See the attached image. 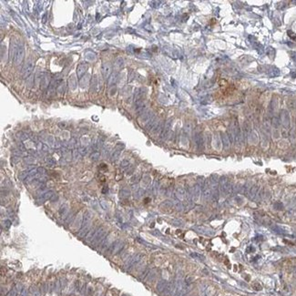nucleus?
Masks as SVG:
<instances>
[{
    "label": "nucleus",
    "instance_id": "f03ea898",
    "mask_svg": "<svg viewBox=\"0 0 296 296\" xmlns=\"http://www.w3.org/2000/svg\"><path fill=\"white\" fill-rule=\"evenodd\" d=\"M24 57H25V48H24V46L23 45H20L18 47V49L15 55V57H14V63L17 64V65H19L22 63V61L24 60Z\"/></svg>",
    "mask_w": 296,
    "mask_h": 296
},
{
    "label": "nucleus",
    "instance_id": "7ed1b4c3",
    "mask_svg": "<svg viewBox=\"0 0 296 296\" xmlns=\"http://www.w3.org/2000/svg\"><path fill=\"white\" fill-rule=\"evenodd\" d=\"M101 71L103 74V77L107 79H109L110 73H111V66L109 63H103L101 67Z\"/></svg>",
    "mask_w": 296,
    "mask_h": 296
},
{
    "label": "nucleus",
    "instance_id": "20e7f679",
    "mask_svg": "<svg viewBox=\"0 0 296 296\" xmlns=\"http://www.w3.org/2000/svg\"><path fill=\"white\" fill-rule=\"evenodd\" d=\"M87 68H88V67H87V65H85V64H80V65L79 66L78 69H77V74H78V77H79V78H81V77L85 74Z\"/></svg>",
    "mask_w": 296,
    "mask_h": 296
},
{
    "label": "nucleus",
    "instance_id": "f257e3e1",
    "mask_svg": "<svg viewBox=\"0 0 296 296\" xmlns=\"http://www.w3.org/2000/svg\"><path fill=\"white\" fill-rule=\"evenodd\" d=\"M33 69H34V61L31 58L26 61V63L24 65L23 69H22V76L24 79H27L29 75L32 73Z\"/></svg>",
    "mask_w": 296,
    "mask_h": 296
}]
</instances>
